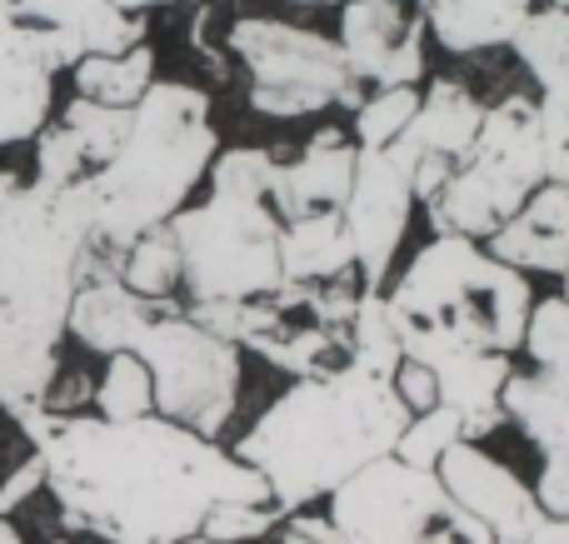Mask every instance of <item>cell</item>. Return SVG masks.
<instances>
[{
  "label": "cell",
  "instance_id": "obj_1",
  "mask_svg": "<svg viewBox=\"0 0 569 544\" xmlns=\"http://www.w3.org/2000/svg\"><path fill=\"white\" fill-rule=\"evenodd\" d=\"M40 455L60 520L100 544H180L220 500L276 505L246 460L166 415L100 420L30 410L16 420Z\"/></svg>",
  "mask_w": 569,
  "mask_h": 544
},
{
  "label": "cell",
  "instance_id": "obj_2",
  "mask_svg": "<svg viewBox=\"0 0 569 544\" xmlns=\"http://www.w3.org/2000/svg\"><path fill=\"white\" fill-rule=\"evenodd\" d=\"M86 250L90 220L76 185L46 190L0 170V410L10 420L40 410L56 385Z\"/></svg>",
  "mask_w": 569,
  "mask_h": 544
},
{
  "label": "cell",
  "instance_id": "obj_3",
  "mask_svg": "<svg viewBox=\"0 0 569 544\" xmlns=\"http://www.w3.org/2000/svg\"><path fill=\"white\" fill-rule=\"evenodd\" d=\"M410 410L400 405L390 380L345 360L340 370L295 380L246 430L236 460L260 470L280 515H295L370 460L395 455Z\"/></svg>",
  "mask_w": 569,
  "mask_h": 544
},
{
  "label": "cell",
  "instance_id": "obj_4",
  "mask_svg": "<svg viewBox=\"0 0 569 544\" xmlns=\"http://www.w3.org/2000/svg\"><path fill=\"white\" fill-rule=\"evenodd\" d=\"M216 150L220 135L206 90L190 80H150V90L130 105L120 150L76 180L90 245L120 255L136 235L166 225L176 210L190 205Z\"/></svg>",
  "mask_w": 569,
  "mask_h": 544
},
{
  "label": "cell",
  "instance_id": "obj_5",
  "mask_svg": "<svg viewBox=\"0 0 569 544\" xmlns=\"http://www.w3.org/2000/svg\"><path fill=\"white\" fill-rule=\"evenodd\" d=\"M206 180L210 200L170 215L186 305L280 290V160L260 145H230L216 150Z\"/></svg>",
  "mask_w": 569,
  "mask_h": 544
},
{
  "label": "cell",
  "instance_id": "obj_6",
  "mask_svg": "<svg viewBox=\"0 0 569 544\" xmlns=\"http://www.w3.org/2000/svg\"><path fill=\"white\" fill-rule=\"evenodd\" d=\"M405 360L430 365L445 350H500L515 355L535 305L530 275L495 260L480 240L435 235L410 255L390 290Z\"/></svg>",
  "mask_w": 569,
  "mask_h": 544
},
{
  "label": "cell",
  "instance_id": "obj_7",
  "mask_svg": "<svg viewBox=\"0 0 569 544\" xmlns=\"http://www.w3.org/2000/svg\"><path fill=\"white\" fill-rule=\"evenodd\" d=\"M540 185V100L515 90V95L485 105L475 145L455 160L450 180L435 190V200H425L430 230L435 235L490 240Z\"/></svg>",
  "mask_w": 569,
  "mask_h": 544
},
{
  "label": "cell",
  "instance_id": "obj_8",
  "mask_svg": "<svg viewBox=\"0 0 569 544\" xmlns=\"http://www.w3.org/2000/svg\"><path fill=\"white\" fill-rule=\"evenodd\" d=\"M360 280H325V285H295L284 280L280 290L256 300H206L186 305L206 330L240 350L260 355L266 365L284 375H325L350 360V315L360 300Z\"/></svg>",
  "mask_w": 569,
  "mask_h": 544
},
{
  "label": "cell",
  "instance_id": "obj_9",
  "mask_svg": "<svg viewBox=\"0 0 569 544\" xmlns=\"http://www.w3.org/2000/svg\"><path fill=\"white\" fill-rule=\"evenodd\" d=\"M130 355L146 360L156 385V415L216 440L240 405V350L206 330L186 305L150 300L130 335Z\"/></svg>",
  "mask_w": 569,
  "mask_h": 544
},
{
  "label": "cell",
  "instance_id": "obj_10",
  "mask_svg": "<svg viewBox=\"0 0 569 544\" xmlns=\"http://www.w3.org/2000/svg\"><path fill=\"white\" fill-rule=\"evenodd\" d=\"M226 46L250 75V105L270 120H305L330 105H360V80L340 56V40L276 16H240Z\"/></svg>",
  "mask_w": 569,
  "mask_h": 544
},
{
  "label": "cell",
  "instance_id": "obj_11",
  "mask_svg": "<svg viewBox=\"0 0 569 544\" xmlns=\"http://www.w3.org/2000/svg\"><path fill=\"white\" fill-rule=\"evenodd\" d=\"M455 510L440 475L380 455L330 490V525L345 544H430L435 525Z\"/></svg>",
  "mask_w": 569,
  "mask_h": 544
},
{
  "label": "cell",
  "instance_id": "obj_12",
  "mask_svg": "<svg viewBox=\"0 0 569 544\" xmlns=\"http://www.w3.org/2000/svg\"><path fill=\"white\" fill-rule=\"evenodd\" d=\"M410 215H415V190L400 155L390 145H360L340 220L355 250V275H360L365 290H385L395 255L405 245V230H410Z\"/></svg>",
  "mask_w": 569,
  "mask_h": 544
},
{
  "label": "cell",
  "instance_id": "obj_13",
  "mask_svg": "<svg viewBox=\"0 0 569 544\" xmlns=\"http://www.w3.org/2000/svg\"><path fill=\"white\" fill-rule=\"evenodd\" d=\"M485 105L475 100V90L465 80H445L435 75L430 85L420 90V105H415L410 125L400 130V140H390V150L400 155V165L410 170V190L415 205L435 200V190L450 180L455 160L475 145L480 135Z\"/></svg>",
  "mask_w": 569,
  "mask_h": 544
},
{
  "label": "cell",
  "instance_id": "obj_14",
  "mask_svg": "<svg viewBox=\"0 0 569 544\" xmlns=\"http://www.w3.org/2000/svg\"><path fill=\"white\" fill-rule=\"evenodd\" d=\"M340 56L370 90L420 85L425 80V16L405 0H345Z\"/></svg>",
  "mask_w": 569,
  "mask_h": 544
},
{
  "label": "cell",
  "instance_id": "obj_15",
  "mask_svg": "<svg viewBox=\"0 0 569 544\" xmlns=\"http://www.w3.org/2000/svg\"><path fill=\"white\" fill-rule=\"evenodd\" d=\"M60 56L50 36L0 6V150L30 145L56 115Z\"/></svg>",
  "mask_w": 569,
  "mask_h": 544
},
{
  "label": "cell",
  "instance_id": "obj_16",
  "mask_svg": "<svg viewBox=\"0 0 569 544\" xmlns=\"http://www.w3.org/2000/svg\"><path fill=\"white\" fill-rule=\"evenodd\" d=\"M435 475H440L445 495H450L465 515L480 520L495 540L525 535V530L545 515L540 500H535V490L525 485L510 465H500L495 455H485L480 440H460V445H450L440 455V465H435Z\"/></svg>",
  "mask_w": 569,
  "mask_h": 544
},
{
  "label": "cell",
  "instance_id": "obj_17",
  "mask_svg": "<svg viewBox=\"0 0 569 544\" xmlns=\"http://www.w3.org/2000/svg\"><path fill=\"white\" fill-rule=\"evenodd\" d=\"M20 20L40 26L70 70L80 56H120L150 36V20L136 10H120L116 0H6Z\"/></svg>",
  "mask_w": 569,
  "mask_h": 544
},
{
  "label": "cell",
  "instance_id": "obj_18",
  "mask_svg": "<svg viewBox=\"0 0 569 544\" xmlns=\"http://www.w3.org/2000/svg\"><path fill=\"white\" fill-rule=\"evenodd\" d=\"M495 260L520 275H565L569 270V185L545 180L490 240H480Z\"/></svg>",
  "mask_w": 569,
  "mask_h": 544
},
{
  "label": "cell",
  "instance_id": "obj_19",
  "mask_svg": "<svg viewBox=\"0 0 569 544\" xmlns=\"http://www.w3.org/2000/svg\"><path fill=\"white\" fill-rule=\"evenodd\" d=\"M430 370L440 380V405L460 415L465 440H485L490 430H500V390L515 375L510 355H500V350H445L430 360Z\"/></svg>",
  "mask_w": 569,
  "mask_h": 544
},
{
  "label": "cell",
  "instance_id": "obj_20",
  "mask_svg": "<svg viewBox=\"0 0 569 544\" xmlns=\"http://www.w3.org/2000/svg\"><path fill=\"white\" fill-rule=\"evenodd\" d=\"M355 160H360V145L345 130H315L310 145L290 165H280V215L295 220L310 210H340L350 195Z\"/></svg>",
  "mask_w": 569,
  "mask_h": 544
},
{
  "label": "cell",
  "instance_id": "obj_21",
  "mask_svg": "<svg viewBox=\"0 0 569 544\" xmlns=\"http://www.w3.org/2000/svg\"><path fill=\"white\" fill-rule=\"evenodd\" d=\"M535 0H425V36L450 56H485L515 40Z\"/></svg>",
  "mask_w": 569,
  "mask_h": 544
},
{
  "label": "cell",
  "instance_id": "obj_22",
  "mask_svg": "<svg viewBox=\"0 0 569 544\" xmlns=\"http://www.w3.org/2000/svg\"><path fill=\"white\" fill-rule=\"evenodd\" d=\"M500 410L545 455H569V365H540L530 375H510L500 390Z\"/></svg>",
  "mask_w": 569,
  "mask_h": 544
},
{
  "label": "cell",
  "instance_id": "obj_23",
  "mask_svg": "<svg viewBox=\"0 0 569 544\" xmlns=\"http://www.w3.org/2000/svg\"><path fill=\"white\" fill-rule=\"evenodd\" d=\"M280 270L295 285H325V280L355 275V250L345 235L340 210H310L280 225ZM360 280V275H355Z\"/></svg>",
  "mask_w": 569,
  "mask_h": 544
},
{
  "label": "cell",
  "instance_id": "obj_24",
  "mask_svg": "<svg viewBox=\"0 0 569 544\" xmlns=\"http://www.w3.org/2000/svg\"><path fill=\"white\" fill-rule=\"evenodd\" d=\"M510 46L520 56V66L530 70V80L540 85L545 105L569 110V10L555 6L530 10Z\"/></svg>",
  "mask_w": 569,
  "mask_h": 544
},
{
  "label": "cell",
  "instance_id": "obj_25",
  "mask_svg": "<svg viewBox=\"0 0 569 544\" xmlns=\"http://www.w3.org/2000/svg\"><path fill=\"white\" fill-rule=\"evenodd\" d=\"M66 75L76 85V95L130 110L156 80V50H150V40H140V46L120 50V56H80Z\"/></svg>",
  "mask_w": 569,
  "mask_h": 544
},
{
  "label": "cell",
  "instance_id": "obj_26",
  "mask_svg": "<svg viewBox=\"0 0 569 544\" xmlns=\"http://www.w3.org/2000/svg\"><path fill=\"white\" fill-rule=\"evenodd\" d=\"M120 285L136 290L146 300H170L180 290V245L170 235V220L146 235H136L126 250H120V265H116Z\"/></svg>",
  "mask_w": 569,
  "mask_h": 544
},
{
  "label": "cell",
  "instance_id": "obj_27",
  "mask_svg": "<svg viewBox=\"0 0 569 544\" xmlns=\"http://www.w3.org/2000/svg\"><path fill=\"white\" fill-rule=\"evenodd\" d=\"M350 360L370 375H395V365L405 360L400 350V325L390 315V300L385 290H360L355 300V315H350Z\"/></svg>",
  "mask_w": 569,
  "mask_h": 544
},
{
  "label": "cell",
  "instance_id": "obj_28",
  "mask_svg": "<svg viewBox=\"0 0 569 544\" xmlns=\"http://www.w3.org/2000/svg\"><path fill=\"white\" fill-rule=\"evenodd\" d=\"M90 415L100 420H136V415H156V385L140 355L116 350L106 355V370L90 385Z\"/></svg>",
  "mask_w": 569,
  "mask_h": 544
},
{
  "label": "cell",
  "instance_id": "obj_29",
  "mask_svg": "<svg viewBox=\"0 0 569 544\" xmlns=\"http://www.w3.org/2000/svg\"><path fill=\"white\" fill-rule=\"evenodd\" d=\"M60 125L76 135L80 155H86V165H106L110 155L120 150V140H126V125H130V110L120 105H100V100H86V95H70L66 105H60Z\"/></svg>",
  "mask_w": 569,
  "mask_h": 544
},
{
  "label": "cell",
  "instance_id": "obj_30",
  "mask_svg": "<svg viewBox=\"0 0 569 544\" xmlns=\"http://www.w3.org/2000/svg\"><path fill=\"white\" fill-rule=\"evenodd\" d=\"M415 105H420V90L415 85L370 90V95H360V105H355L350 140L355 145H390V140H400V130L410 125Z\"/></svg>",
  "mask_w": 569,
  "mask_h": 544
},
{
  "label": "cell",
  "instance_id": "obj_31",
  "mask_svg": "<svg viewBox=\"0 0 569 544\" xmlns=\"http://www.w3.org/2000/svg\"><path fill=\"white\" fill-rule=\"evenodd\" d=\"M460 440H465L460 415H455V410H445V405H435V410H420V415H410V425H405L400 440H395V455H400L405 465L435 470L445 450L460 445Z\"/></svg>",
  "mask_w": 569,
  "mask_h": 544
},
{
  "label": "cell",
  "instance_id": "obj_32",
  "mask_svg": "<svg viewBox=\"0 0 569 544\" xmlns=\"http://www.w3.org/2000/svg\"><path fill=\"white\" fill-rule=\"evenodd\" d=\"M520 350L535 365H569V300L565 295H540L525 315Z\"/></svg>",
  "mask_w": 569,
  "mask_h": 544
},
{
  "label": "cell",
  "instance_id": "obj_33",
  "mask_svg": "<svg viewBox=\"0 0 569 544\" xmlns=\"http://www.w3.org/2000/svg\"><path fill=\"white\" fill-rule=\"evenodd\" d=\"M276 520H280L276 505H256V500H220V505L200 520V535H210L220 544H240V540L270 535Z\"/></svg>",
  "mask_w": 569,
  "mask_h": 544
},
{
  "label": "cell",
  "instance_id": "obj_34",
  "mask_svg": "<svg viewBox=\"0 0 569 544\" xmlns=\"http://www.w3.org/2000/svg\"><path fill=\"white\" fill-rule=\"evenodd\" d=\"M540 155H545V180L569 185V110L545 105V100H540Z\"/></svg>",
  "mask_w": 569,
  "mask_h": 544
},
{
  "label": "cell",
  "instance_id": "obj_35",
  "mask_svg": "<svg viewBox=\"0 0 569 544\" xmlns=\"http://www.w3.org/2000/svg\"><path fill=\"white\" fill-rule=\"evenodd\" d=\"M390 385H395V395H400V405L410 410V415L440 405V380H435V370L420 365V360H400L395 375H390Z\"/></svg>",
  "mask_w": 569,
  "mask_h": 544
},
{
  "label": "cell",
  "instance_id": "obj_36",
  "mask_svg": "<svg viewBox=\"0 0 569 544\" xmlns=\"http://www.w3.org/2000/svg\"><path fill=\"white\" fill-rule=\"evenodd\" d=\"M36 490H46V470H40V455L30 450L26 460H20L16 470H10L6 480H0V520H10L20 505H26Z\"/></svg>",
  "mask_w": 569,
  "mask_h": 544
},
{
  "label": "cell",
  "instance_id": "obj_37",
  "mask_svg": "<svg viewBox=\"0 0 569 544\" xmlns=\"http://www.w3.org/2000/svg\"><path fill=\"white\" fill-rule=\"evenodd\" d=\"M535 500H540L545 515H569V455H545Z\"/></svg>",
  "mask_w": 569,
  "mask_h": 544
},
{
  "label": "cell",
  "instance_id": "obj_38",
  "mask_svg": "<svg viewBox=\"0 0 569 544\" xmlns=\"http://www.w3.org/2000/svg\"><path fill=\"white\" fill-rule=\"evenodd\" d=\"M430 544H495V535L480 525L475 515H465L460 505L450 510V515L435 525V535H430Z\"/></svg>",
  "mask_w": 569,
  "mask_h": 544
},
{
  "label": "cell",
  "instance_id": "obj_39",
  "mask_svg": "<svg viewBox=\"0 0 569 544\" xmlns=\"http://www.w3.org/2000/svg\"><path fill=\"white\" fill-rule=\"evenodd\" d=\"M284 544H345V540L335 535L330 520H320V515H300V510H295L290 530H284Z\"/></svg>",
  "mask_w": 569,
  "mask_h": 544
},
{
  "label": "cell",
  "instance_id": "obj_40",
  "mask_svg": "<svg viewBox=\"0 0 569 544\" xmlns=\"http://www.w3.org/2000/svg\"><path fill=\"white\" fill-rule=\"evenodd\" d=\"M495 544H569V515H540L525 535L495 540Z\"/></svg>",
  "mask_w": 569,
  "mask_h": 544
},
{
  "label": "cell",
  "instance_id": "obj_41",
  "mask_svg": "<svg viewBox=\"0 0 569 544\" xmlns=\"http://www.w3.org/2000/svg\"><path fill=\"white\" fill-rule=\"evenodd\" d=\"M120 10H136V16H146V10H156V6H200V0H116Z\"/></svg>",
  "mask_w": 569,
  "mask_h": 544
},
{
  "label": "cell",
  "instance_id": "obj_42",
  "mask_svg": "<svg viewBox=\"0 0 569 544\" xmlns=\"http://www.w3.org/2000/svg\"><path fill=\"white\" fill-rule=\"evenodd\" d=\"M295 6H345V0H295Z\"/></svg>",
  "mask_w": 569,
  "mask_h": 544
},
{
  "label": "cell",
  "instance_id": "obj_43",
  "mask_svg": "<svg viewBox=\"0 0 569 544\" xmlns=\"http://www.w3.org/2000/svg\"><path fill=\"white\" fill-rule=\"evenodd\" d=\"M180 544H220V540H210V535H190V540H180Z\"/></svg>",
  "mask_w": 569,
  "mask_h": 544
},
{
  "label": "cell",
  "instance_id": "obj_44",
  "mask_svg": "<svg viewBox=\"0 0 569 544\" xmlns=\"http://www.w3.org/2000/svg\"><path fill=\"white\" fill-rule=\"evenodd\" d=\"M560 280H565V290H560V295H565V300H569V270H565V275H560Z\"/></svg>",
  "mask_w": 569,
  "mask_h": 544
},
{
  "label": "cell",
  "instance_id": "obj_45",
  "mask_svg": "<svg viewBox=\"0 0 569 544\" xmlns=\"http://www.w3.org/2000/svg\"><path fill=\"white\" fill-rule=\"evenodd\" d=\"M550 6H555V10H569V0H550Z\"/></svg>",
  "mask_w": 569,
  "mask_h": 544
},
{
  "label": "cell",
  "instance_id": "obj_46",
  "mask_svg": "<svg viewBox=\"0 0 569 544\" xmlns=\"http://www.w3.org/2000/svg\"><path fill=\"white\" fill-rule=\"evenodd\" d=\"M0 6H6V0H0Z\"/></svg>",
  "mask_w": 569,
  "mask_h": 544
}]
</instances>
